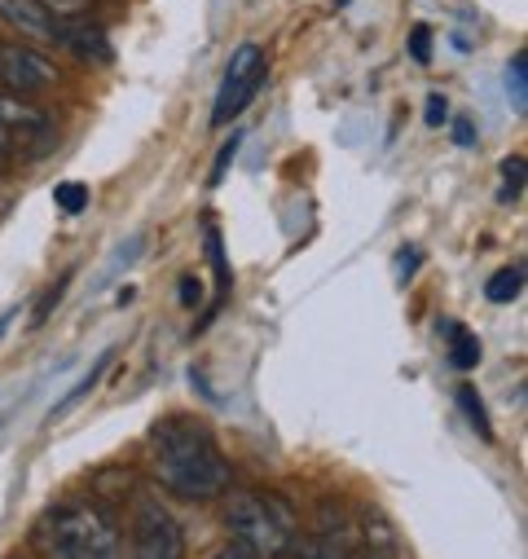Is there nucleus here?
<instances>
[{"instance_id":"1","label":"nucleus","mask_w":528,"mask_h":559,"mask_svg":"<svg viewBox=\"0 0 528 559\" xmlns=\"http://www.w3.org/2000/svg\"><path fill=\"white\" fill-rule=\"evenodd\" d=\"M146 445H151V472L159 476V485L168 493L190 498V502H207V498L225 493L229 463L203 418L168 414L151 428Z\"/></svg>"},{"instance_id":"16","label":"nucleus","mask_w":528,"mask_h":559,"mask_svg":"<svg viewBox=\"0 0 528 559\" xmlns=\"http://www.w3.org/2000/svg\"><path fill=\"white\" fill-rule=\"evenodd\" d=\"M506 93H511V106L524 115V106H528V53L524 49L506 62Z\"/></svg>"},{"instance_id":"25","label":"nucleus","mask_w":528,"mask_h":559,"mask_svg":"<svg viewBox=\"0 0 528 559\" xmlns=\"http://www.w3.org/2000/svg\"><path fill=\"white\" fill-rule=\"evenodd\" d=\"M454 142H458L463 151H471V146H476V128H471V119H467V115H458V119H454Z\"/></svg>"},{"instance_id":"29","label":"nucleus","mask_w":528,"mask_h":559,"mask_svg":"<svg viewBox=\"0 0 528 559\" xmlns=\"http://www.w3.org/2000/svg\"><path fill=\"white\" fill-rule=\"evenodd\" d=\"M0 45H5V40H0Z\"/></svg>"},{"instance_id":"5","label":"nucleus","mask_w":528,"mask_h":559,"mask_svg":"<svg viewBox=\"0 0 528 559\" xmlns=\"http://www.w3.org/2000/svg\"><path fill=\"white\" fill-rule=\"evenodd\" d=\"M132 559H185L181 524L159 498H137L132 507Z\"/></svg>"},{"instance_id":"23","label":"nucleus","mask_w":528,"mask_h":559,"mask_svg":"<svg viewBox=\"0 0 528 559\" xmlns=\"http://www.w3.org/2000/svg\"><path fill=\"white\" fill-rule=\"evenodd\" d=\"M423 119H428V128H441V123H449V102H445L441 93H432V97H428V110H423Z\"/></svg>"},{"instance_id":"11","label":"nucleus","mask_w":528,"mask_h":559,"mask_svg":"<svg viewBox=\"0 0 528 559\" xmlns=\"http://www.w3.org/2000/svg\"><path fill=\"white\" fill-rule=\"evenodd\" d=\"M441 331H445V340H449V361H454L458 370H476V366H480V340H476L463 322H441Z\"/></svg>"},{"instance_id":"14","label":"nucleus","mask_w":528,"mask_h":559,"mask_svg":"<svg viewBox=\"0 0 528 559\" xmlns=\"http://www.w3.org/2000/svg\"><path fill=\"white\" fill-rule=\"evenodd\" d=\"M110 357H115V348H106V353L97 357V366H93V370H88V374H84V379H80V383H75V388H71V392H67V396L53 405V414H49V418H58V414H67L71 405H80V401H84V396H88V392L101 383V374L110 370Z\"/></svg>"},{"instance_id":"13","label":"nucleus","mask_w":528,"mask_h":559,"mask_svg":"<svg viewBox=\"0 0 528 559\" xmlns=\"http://www.w3.org/2000/svg\"><path fill=\"white\" fill-rule=\"evenodd\" d=\"M454 396H458V409L467 414L471 432H476L480 441H493V428H489V409H484V401L476 396V388H471V383H458V388H454Z\"/></svg>"},{"instance_id":"2","label":"nucleus","mask_w":528,"mask_h":559,"mask_svg":"<svg viewBox=\"0 0 528 559\" xmlns=\"http://www.w3.org/2000/svg\"><path fill=\"white\" fill-rule=\"evenodd\" d=\"M36 546L45 559H123L115 520L84 498L58 502L36 524Z\"/></svg>"},{"instance_id":"4","label":"nucleus","mask_w":528,"mask_h":559,"mask_svg":"<svg viewBox=\"0 0 528 559\" xmlns=\"http://www.w3.org/2000/svg\"><path fill=\"white\" fill-rule=\"evenodd\" d=\"M264 75H269V62H264L260 45H238V53L229 58V71L216 88V102H212V128H225L233 123L260 93Z\"/></svg>"},{"instance_id":"19","label":"nucleus","mask_w":528,"mask_h":559,"mask_svg":"<svg viewBox=\"0 0 528 559\" xmlns=\"http://www.w3.org/2000/svg\"><path fill=\"white\" fill-rule=\"evenodd\" d=\"M238 151H242V132H233L229 142L220 146V155H216V164H212V177H207V186H212V190H216V186H225V177H229V168H233Z\"/></svg>"},{"instance_id":"6","label":"nucleus","mask_w":528,"mask_h":559,"mask_svg":"<svg viewBox=\"0 0 528 559\" xmlns=\"http://www.w3.org/2000/svg\"><path fill=\"white\" fill-rule=\"evenodd\" d=\"M53 84H58V67L36 45H23V40L0 45V88H5V93H14V97H40Z\"/></svg>"},{"instance_id":"26","label":"nucleus","mask_w":528,"mask_h":559,"mask_svg":"<svg viewBox=\"0 0 528 559\" xmlns=\"http://www.w3.org/2000/svg\"><path fill=\"white\" fill-rule=\"evenodd\" d=\"M415 269H419V251H415V247H406L401 255H396V273H401V277H410Z\"/></svg>"},{"instance_id":"8","label":"nucleus","mask_w":528,"mask_h":559,"mask_svg":"<svg viewBox=\"0 0 528 559\" xmlns=\"http://www.w3.org/2000/svg\"><path fill=\"white\" fill-rule=\"evenodd\" d=\"M0 23H5L23 45H58V19L40 5V0H0Z\"/></svg>"},{"instance_id":"28","label":"nucleus","mask_w":528,"mask_h":559,"mask_svg":"<svg viewBox=\"0 0 528 559\" xmlns=\"http://www.w3.org/2000/svg\"><path fill=\"white\" fill-rule=\"evenodd\" d=\"M212 559H251V550H247V546H238V542H229V546H220Z\"/></svg>"},{"instance_id":"12","label":"nucleus","mask_w":528,"mask_h":559,"mask_svg":"<svg viewBox=\"0 0 528 559\" xmlns=\"http://www.w3.org/2000/svg\"><path fill=\"white\" fill-rule=\"evenodd\" d=\"M519 292H524V264L497 269V273L489 277V287H484L489 305H511V300H519Z\"/></svg>"},{"instance_id":"22","label":"nucleus","mask_w":528,"mask_h":559,"mask_svg":"<svg viewBox=\"0 0 528 559\" xmlns=\"http://www.w3.org/2000/svg\"><path fill=\"white\" fill-rule=\"evenodd\" d=\"M40 5H45L58 23H71V19H80V14L93 5V0H40Z\"/></svg>"},{"instance_id":"10","label":"nucleus","mask_w":528,"mask_h":559,"mask_svg":"<svg viewBox=\"0 0 528 559\" xmlns=\"http://www.w3.org/2000/svg\"><path fill=\"white\" fill-rule=\"evenodd\" d=\"M361 542H365V550H370V555L401 559V537H396L392 520H387L383 511H374V507H365V511H361Z\"/></svg>"},{"instance_id":"20","label":"nucleus","mask_w":528,"mask_h":559,"mask_svg":"<svg viewBox=\"0 0 528 559\" xmlns=\"http://www.w3.org/2000/svg\"><path fill=\"white\" fill-rule=\"evenodd\" d=\"M67 287H71V273H62L58 283H53V287L40 296V305H36V313H32V326H45V322H49V313L58 309V300L67 296Z\"/></svg>"},{"instance_id":"24","label":"nucleus","mask_w":528,"mask_h":559,"mask_svg":"<svg viewBox=\"0 0 528 559\" xmlns=\"http://www.w3.org/2000/svg\"><path fill=\"white\" fill-rule=\"evenodd\" d=\"M199 300H203V283H199L194 273H185V277H181V305H185V309H194Z\"/></svg>"},{"instance_id":"21","label":"nucleus","mask_w":528,"mask_h":559,"mask_svg":"<svg viewBox=\"0 0 528 559\" xmlns=\"http://www.w3.org/2000/svg\"><path fill=\"white\" fill-rule=\"evenodd\" d=\"M410 58H415L419 67L432 62V27H428V23H415V27H410Z\"/></svg>"},{"instance_id":"15","label":"nucleus","mask_w":528,"mask_h":559,"mask_svg":"<svg viewBox=\"0 0 528 559\" xmlns=\"http://www.w3.org/2000/svg\"><path fill=\"white\" fill-rule=\"evenodd\" d=\"M203 238H207V260H212V269H216V292H220V300H225L233 273H229V260H225V247H220V229L207 221V225H203Z\"/></svg>"},{"instance_id":"7","label":"nucleus","mask_w":528,"mask_h":559,"mask_svg":"<svg viewBox=\"0 0 528 559\" xmlns=\"http://www.w3.org/2000/svg\"><path fill=\"white\" fill-rule=\"evenodd\" d=\"M0 132L10 136V142L23 151V146H36L45 151L53 142V119L36 106H27V97H14L0 88Z\"/></svg>"},{"instance_id":"27","label":"nucleus","mask_w":528,"mask_h":559,"mask_svg":"<svg viewBox=\"0 0 528 559\" xmlns=\"http://www.w3.org/2000/svg\"><path fill=\"white\" fill-rule=\"evenodd\" d=\"M14 159H19V146L10 142V136H5V132H0V173H5V168H10Z\"/></svg>"},{"instance_id":"9","label":"nucleus","mask_w":528,"mask_h":559,"mask_svg":"<svg viewBox=\"0 0 528 559\" xmlns=\"http://www.w3.org/2000/svg\"><path fill=\"white\" fill-rule=\"evenodd\" d=\"M58 45H67L80 62H88V67H110L115 62V49H110V36L101 32V27H93V23H58Z\"/></svg>"},{"instance_id":"3","label":"nucleus","mask_w":528,"mask_h":559,"mask_svg":"<svg viewBox=\"0 0 528 559\" xmlns=\"http://www.w3.org/2000/svg\"><path fill=\"white\" fill-rule=\"evenodd\" d=\"M225 524L238 546L251 550V559H287L296 542V520L291 507L278 493H255L242 489L225 502Z\"/></svg>"},{"instance_id":"17","label":"nucleus","mask_w":528,"mask_h":559,"mask_svg":"<svg viewBox=\"0 0 528 559\" xmlns=\"http://www.w3.org/2000/svg\"><path fill=\"white\" fill-rule=\"evenodd\" d=\"M53 203H58V212L80 216V212H88V186H80V181H62V186H53Z\"/></svg>"},{"instance_id":"18","label":"nucleus","mask_w":528,"mask_h":559,"mask_svg":"<svg viewBox=\"0 0 528 559\" xmlns=\"http://www.w3.org/2000/svg\"><path fill=\"white\" fill-rule=\"evenodd\" d=\"M524 168H528L524 155H511V159L502 164V194H497L502 203H515V199L524 194Z\"/></svg>"}]
</instances>
